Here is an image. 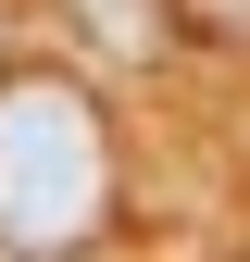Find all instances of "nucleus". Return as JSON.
<instances>
[{"label": "nucleus", "mask_w": 250, "mask_h": 262, "mask_svg": "<svg viewBox=\"0 0 250 262\" xmlns=\"http://www.w3.org/2000/svg\"><path fill=\"white\" fill-rule=\"evenodd\" d=\"M100 212H113V138L88 113V88L0 75V250L62 262L100 237Z\"/></svg>", "instance_id": "nucleus-1"}, {"label": "nucleus", "mask_w": 250, "mask_h": 262, "mask_svg": "<svg viewBox=\"0 0 250 262\" xmlns=\"http://www.w3.org/2000/svg\"><path fill=\"white\" fill-rule=\"evenodd\" d=\"M175 25L213 38V50H250V0H175Z\"/></svg>", "instance_id": "nucleus-2"}]
</instances>
